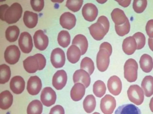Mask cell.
Segmentation results:
<instances>
[{
  "label": "cell",
  "mask_w": 153,
  "mask_h": 114,
  "mask_svg": "<svg viewBox=\"0 0 153 114\" xmlns=\"http://www.w3.org/2000/svg\"><path fill=\"white\" fill-rule=\"evenodd\" d=\"M30 2L32 8L35 11L41 12L44 7L43 0H31Z\"/></svg>",
  "instance_id": "obj_41"
},
{
  "label": "cell",
  "mask_w": 153,
  "mask_h": 114,
  "mask_svg": "<svg viewBox=\"0 0 153 114\" xmlns=\"http://www.w3.org/2000/svg\"><path fill=\"white\" fill-rule=\"evenodd\" d=\"M97 22L101 23L104 28L106 34L109 31L110 28V22L108 18L104 16H100L97 20Z\"/></svg>",
  "instance_id": "obj_42"
},
{
  "label": "cell",
  "mask_w": 153,
  "mask_h": 114,
  "mask_svg": "<svg viewBox=\"0 0 153 114\" xmlns=\"http://www.w3.org/2000/svg\"><path fill=\"white\" fill-rule=\"evenodd\" d=\"M24 23L25 26L29 28L35 27L38 22V15L33 12L26 11L24 13Z\"/></svg>",
  "instance_id": "obj_23"
},
{
  "label": "cell",
  "mask_w": 153,
  "mask_h": 114,
  "mask_svg": "<svg viewBox=\"0 0 153 114\" xmlns=\"http://www.w3.org/2000/svg\"><path fill=\"white\" fill-rule=\"evenodd\" d=\"M35 55L36 56L39 61L40 68L39 70H42L45 67L46 65V60L45 57L41 53H36Z\"/></svg>",
  "instance_id": "obj_44"
},
{
  "label": "cell",
  "mask_w": 153,
  "mask_h": 114,
  "mask_svg": "<svg viewBox=\"0 0 153 114\" xmlns=\"http://www.w3.org/2000/svg\"><path fill=\"white\" fill-rule=\"evenodd\" d=\"M42 88V83L40 77L37 76H31L28 79L27 83V91L29 94L36 95L40 93Z\"/></svg>",
  "instance_id": "obj_12"
},
{
  "label": "cell",
  "mask_w": 153,
  "mask_h": 114,
  "mask_svg": "<svg viewBox=\"0 0 153 114\" xmlns=\"http://www.w3.org/2000/svg\"><path fill=\"white\" fill-rule=\"evenodd\" d=\"M10 86V89L14 93L20 94L25 90V82L22 77L16 76L11 79Z\"/></svg>",
  "instance_id": "obj_18"
},
{
  "label": "cell",
  "mask_w": 153,
  "mask_h": 114,
  "mask_svg": "<svg viewBox=\"0 0 153 114\" xmlns=\"http://www.w3.org/2000/svg\"><path fill=\"white\" fill-rule=\"evenodd\" d=\"M100 49H104L108 51L110 55H111L112 52V48L111 45L109 43L107 42H104L100 45Z\"/></svg>",
  "instance_id": "obj_46"
},
{
  "label": "cell",
  "mask_w": 153,
  "mask_h": 114,
  "mask_svg": "<svg viewBox=\"0 0 153 114\" xmlns=\"http://www.w3.org/2000/svg\"><path fill=\"white\" fill-rule=\"evenodd\" d=\"M148 45L150 50L153 51V38H149L148 39Z\"/></svg>",
  "instance_id": "obj_49"
},
{
  "label": "cell",
  "mask_w": 153,
  "mask_h": 114,
  "mask_svg": "<svg viewBox=\"0 0 153 114\" xmlns=\"http://www.w3.org/2000/svg\"><path fill=\"white\" fill-rule=\"evenodd\" d=\"M93 114H100V113H98V112H94V113H93Z\"/></svg>",
  "instance_id": "obj_52"
},
{
  "label": "cell",
  "mask_w": 153,
  "mask_h": 114,
  "mask_svg": "<svg viewBox=\"0 0 153 114\" xmlns=\"http://www.w3.org/2000/svg\"><path fill=\"white\" fill-rule=\"evenodd\" d=\"M76 19L74 14L70 12H64L60 18V24L62 28L71 30L76 26Z\"/></svg>",
  "instance_id": "obj_15"
},
{
  "label": "cell",
  "mask_w": 153,
  "mask_h": 114,
  "mask_svg": "<svg viewBox=\"0 0 153 114\" xmlns=\"http://www.w3.org/2000/svg\"><path fill=\"white\" fill-rule=\"evenodd\" d=\"M140 65L144 72L149 73L153 68V61L152 57L147 54H143L140 57Z\"/></svg>",
  "instance_id": "obj_29"
},
{
  "label": "cell",
  "mask_w": 153,
  "mask_h": 114,
  "mask_svg": "<svg viewBox=\"0 0 153 114\" xmlns=\"http://www.w3.org/2000/svg\"><path fill=\"white\" fill-rule=\"evenodd\" d=\"M138 68L137 63L134 59L126 61L124 66V76L128 82L132 83L137 80Z\"/></svg>",
  "instance_id": "obj_2"
},
{
  "label": "cell",
  "mask_w": 153,
  "mask_h": 114,
  "mask_svg": "<svg viewBox=\"0 0 153 114\" xmlns=\"http://www.w3.org/2000/svg\"><path fill=\"white\" fill-rule=\"evenodd\" d=\"M73 82L75 84L81 83L86 88H87L90 85L91 79L90 75L85 70L79 69L76 70L73 75Z\"/></svg>",
  "instance_id": "obj_16"
},
{
  "label": "cell",
  "mask_w": 153,
  "mask_h": 114,
  "mask_svg": "<svg viewBox=\"0 0 153 114\" xmlns=\"http://www.w3.org/2000/svg\"><path fill=\"white\" fill-rule=\"evenodd\" d=\"M34 43L36 49L41 51L44 50L49 44V38L42 30H38L33 36Z\"/></svg>",
  "instance_id": "obj_10"
},
{
  "label": "cell",
  "mask_w": 153,
  "mask_h": 114,
  "mask_svg": "<svg viewBox=\"0 0 153 114\" xmlns=\"http://www.w3.org/2000/svg\"><path fill=\"white\" fill-rule=\"evenodd\" d=\"M116 106L115 99L110 94H106L101 99L100 108L104 114H112Z\"/></svg>",
  "instance_id": "obj_6"
},
{
  "label": "cell",
  "mask_w": 153,
  "mask_h": 114,
  "mask_svg": "<svg viewBox=\"0 0 153 114\" xmlns=\"http://www.w3.org/2000/svg\"><path fill=\"white\" fill-rule=\"evenodd\" d=\"M80 69L87 71L90 75H92L95 69L93 60L88 57L84 58L80 63Z\"/></svg>",
  "instance_id": "obj_36"
},
{
  "label": "cell",
  "mask_w": 153,
  "mask_h": 114,
  "mask_svg": "<svg viewBox=\"0 0 153 114\" xmlns=\"http://www.w3.org/2000/svg\"><path fill=\"white\" fill-rule=\"evenodd\" d=\"M20 50L16 45L8 46L4 53V58L7 63L14 65L18 62L20 57Z\"/></svg>",
  "instance_id": "obj_4"
},
{
  "label": "cell",
  "mask_w": 153,
  "mask_h": 114,
  "mask_svg": "<svg viewBox=\"0 0 153 114\" xmlns=\"http://www.w3.org/2000/svg\"><path fill=\"white\" fill-rule=\"evenodd\" d=\"M107 87L109 92L113 95L115 96L119 95L122 89L120 79L117 76L111 77L107 82Z\"/></svg>",
  "instance_id": "obj_14"
},
{
  "label": "cell",
  "mask_w": 153,
  "mask_h": 114,
  "mask_svg": "<svg viewBox=\"0 0 153 114\" xmlns=\"http://www.w3.org/2000/svg\"><path fill=\"white\" fill-rule=\"evenodd\" d=\"M58 42L59 45L63 48L68 47L71 42V36L69 32L66 30L60 31L58 35Z\"/></svg>",
  "instance_id": "obj_35"
},
{
  "label": "cell",
  "mask_w": 153,
  "mask_h": 114,
  "mask_svg": "<svg viewBox=\"0 0 153 114\" xmlns=\"http://www.w3.org/2000/svg\"><path fill=\"white\" fill-rule=\"evenodd\" d=\"M67 80L68 76L66 71L63 69L58 70L53 77V86L57 90H62L66 85Z\"/></svg>",
  "instance_id": "obj_13"
},
{
  "label": "cell",
  "mask_w": 153,
  "mask_h": 114,
  "mask_svg": "<svg viewBox=\"0 0 153 114\" xmlns=\"http://www.w3.org/2000/svg\"><path fill=\"white\" fill-rule=\"evenodd\" d=\"M19 45L24 53L31 52L33 48V39L31 34L27 32L21 33L19 39Z\"/></svg>",
  "instance_id": "obj_7"
},
{
  "label": "cell",
  "mask_w": 153,
  "mask_h": 114,
  "mask_svg": "<svg viewBox=\"0 0 153 114\" xmlns=\"http://www.w3.org/2000/svg\"><path fill=\"white\" fill-rule=\"evenodd\" d=\"M43 105L38 100L31 102L27 108V114H41L42 112Z\"/></svg>",
  "instance_id": "obj_32"
},
{
  "label": "cell",
  "mask_w": 153,
  "mask_h": 114,
  "mask_svg": "<svg viewBox=\"0 0 153 114\" xmlns=\"http://www.w3.org/2000/svg\"><path fill=\"white\" fill-rule=\"evenodd\" d=\"M116 33L120 36L123 37L128 34L130 30V24L128 19L123 25L117 26L115 25Z\"/></svg>",
  "instance_id": "obj_37"
},
{
  "label": "cell",
  "mask_w": 153,
  "mask_h": 114,
  "mask_svg": "<svg viewBox=\"0 0 153 114\" xmlns=\"http://www.w3.org/2000/svg\"><path fill=\"white\" fill-rule=\"evenodd\" d=\"M106 90V86L103 81L97 80L95 82L93 86V92L96 96L101 98L105 94Z\"/></svg>",
  "instance_id": "obj_34"
},
{
  "label": "cell",
  "mask_w": 153,
  "mask_h": 114,
  "mask_svg": "<svg viewBox=\"0 0 153 114\" xmlns=\"http://www.w3.org/2000/svg\"><path fill=\"white\" fill-rule=\"evenodd\" d=\"M23 13V8L20 4L14 3L8 8L4 15V21L8 24L16 23L19 20Z\"/></svg>",
  "instance_id": "obj_1"
},
{
  "label": "cell",
  "mask_w": 153,
  "mask_h": 114,
  "mask_svg": "<svg viewBox=\"0 0 153 114\" xmlns=\"http://www.w3.org/2000/svg\"><path fill=\"white\" fill-rule=\"evenodd\" d=\"M72 44L79 47L81 52V55H84L87 51L88 42L86 37L82 34H78L75 37Z\"/></svg>",
  "instance_id": "obj_27"
},
{
  "label": "cell",
  "mask_w": 153,
  "mask_h": 114,
  "mask_svg": "<svg viewBox=\"0 0 153 114\" xmlns=\"http://www.w3.org/2000/svg\"><path fill=\"white\" fill-rule=\"evenodd\" d=\"M51 61L53 66L55 68L63 67L66 61L65 53L63 50L60 48L54 49L51 54Z\"/></svg>",
  "instance_id": "obj_8"
},
{
  "label": "cell",
  "mask_w": 153,
  "mask_h": 114,
  "mask_svg": "<svg viewBox=\"0 0 153 114\" xmlns=\"http://www.w3.org/2000/svg\"><path fill=\"white\" fill-rule=\"evenodd\" d=\"M67 58L70 62L75 64L79 61L81 52L78 47L72 45L68 49L67 53Z\"/></svg>",
  "instance_id": "obj_25"
},
{
  "label": "cell",
  "mask_w": 153,
  "mask_h": 114,
  "mask_svg": "<svg viewBox=\"0 0 153 114\" xmlns=\"http://www.w3.org/2000/svg\"><path fill=\"white\" fill-rule=\"evenodd\" d=\"M82 15L85 20L90 22L94 21L98 15V9L95 4L87 3L82 8Z\"/></svg>",
  "instance_id": "obj_11"
},
{
  "label": "cell",
  "mask_w": 153,
  "mask_h": 114,
  "mask_svg": "<svg viewBox=\"0 0 153 114\" xmlns=\"http://www.w3.org/2000/svg\"><path fill=\"white\" fill-rule=\"evenodd\" d=\"M137 43L135 38L132 37H126L122 44L123 50L127 55H131L137 49Z\"/></svg>",
  "instance_id": "obj_20"
},
{
  "label": "cell",
  "mask_w": 153,
  "mask_h": 114,
  "mask_svg": "<svg viewBox=\"0 0 153 114\" xmlns=\"http://www.w3.org/2000/svg\"><path fill=\"white\" fill-rule=\"evenodd\" d=\"M83 3L82 0H68L66 2V7L73 12L80 10Z\"/></svg>",
  "instance_id": "obj_38"
},
{
  "label": "cell",
  "mask_w": 153,
  "mask_h": 114,
  "mask_svg": "<svg viewBox=\"0 0 153 114\" xmlns=\"http://www.w3.org/2000/svg\"><path fill=\"white\" fill-rule=\"evenodd\" d=\"M97 1L100 4H104V3L106 2L107 1Z\"/></svg>",
  "instance_id": "obj_51"
},
{
  "label": "cell",
  "mask_w": 153,
  "mask_h": 114,
  "mask_svg": "<svg viewBox=\"0 0 153 114\" xmlns=\"http://www.w3.org/2000/svg\"><path fill=\"white\" fill-rule=\"evenodd\" d=\"M88 29L92 37L97 41L102 40L106 34L104 28L99 22L94 23L88 27Z\"/></svg>",
  "instance_id": "obj_19"
},
{
  "label": "cell",
  "mask_w": 153,
  "mask_h": 114,
  "mask_svg": "<svg viewBox=\"0 0 153 114\" xmlns=\"http://www.w3.org/2000/svg\"><path fill=\"white\" fill-rule=\"evenodd\" d=\"M149 107L150 110L153 113V97L150 100V103H149Z\"/></svg>",
  "instance_id": "obj_50"
},
{
  "label": "cell",
  "mask_w": 153,
  "mask_h": 114,
  "mask_svg": "<svg viewBox=\"0 0 153 114\" xmlns=\"http://www.w3.org/2000/svg\"><path fill=\"white\" fill-rule=\"evenodd\" d=\"M127 94L129 100L136 105H140L143 103L144 92L137 85L131 86L128 89Z\"/></svg>",
  "instance_id": "obj_3"
},
{
  "label": "cell",
  "mask_w": 153,
  "mask_h": 114,
  "mask_svg": "<svg viewBox=\"0 0 153 114\" xmlns=\"http://www.w3.org/2000/svg\"><path fill=\"white\" fill-rule=\"evenodd\" d=\"M116 1L119 3V4L121 6L125 8L128 6L131 2V1Z\"/></svg>",
  "instance_id": "obj_48"
},
{
  "label": "cell",
  "mask_w": 153,
  "mask_h": 114,
  "mask_svg": "<svg viewBox=\"0 0 153 114\" xmlns=\"http://www.w3.org/2000/svg\"><path fill=\"white\" fill-rule=\"evenodd\" d=\"M23 65L26 71L30 74L36 73L40 68L39 61L35 55L27 57L23 61Z\"/></svg>",
  "instance_id": "obj_17"
},
{
  "label": "cell",
  "mask_w": 153,
  "mask_h": 114,
  "mask_svg": "<svg viewBox=\"0 0 153 114\" xmlns=\"http://www.w3.org/2000/svg\"><path fill=\"white\" fill-rule=\"evenodd\" d=\"M114 114H141L140 110L132 104H127L120 106Z\"/></svg>",
  "instance_id": "obj_24"
},
{
  "label": "cell",
  "mask_w": 153,
  "mask_h": 114,
  "mask_svg": "<svg viewBox=\"0 0 153 114\" xmlns=\"http://www.w3.org/2000/svg\"><path fill=\"white\" fill-rule=\"evenodd\" d=\"M9 7L7 4H2L0 6V18L2 20L4 21V15L8 8Z\"/></svg>",
  "instance_id": "obj_47"
},
{
  "label": "cell",
  "mask_w": 153,
  "mask_h": 114,
  "mask_svg": "<svg viewBox=\"0 0 153 114\" xmlns=\"http://www.w3.org/2000/svg\"><path fill=\"white\" fill-rule=\"evenodd\" d=\"M0 108L2 110L9 108L13 101V96L9 91H5L0 94Z\"/></svg>",
  "instance_id": "obj_22"
},
{
  "label": "cell",
  "mask_w": 153,
  "mask_h": 114,
  "mask_svg": "<svg viewBox=\"0 0 153 114\" xmlns=\"http://www.w3.org/2000/svg\"><path fill=\"white\" fill-rule=\"evenodd\" d=\"M141 86L146 96H152L153 94V77L150 75L145 77L141 82Z\"/></svg>",
  "instance_id": "obj_28"
},
{
  "label": "cell",
  "mask_w": 153,
  "mask_h": 114,
  "mask_svg": "<svg viewBox=\"0 0 153 114\" xmlns=\"http://www.w3.org/2000/svg\"><path fill=\"white\" fill-rule=\"evenodd\" d=\"M19 33L20 31L18 27L16 26H10L6 30V38L10 42H16L18 38Z\"/></svg>",
  "instance_id": "obj_31"
},
{
  "label": "cell",
  "mask_w": 153,
  "mask_h": 114,
  "mask_svg": "<svg viewBox=\"0 0 153 114\" xmlns=\"http://www.w3.org/2000/svg\"><path fill=\"white\" fill-rule=\"evenodd\" d=\"M137 43V50L142 49L146 44V37L143 33L137 32L133 35Z\"/></svg>",
  "instance_id": "obj_40"
},
{
  "label": "cell",
  "mask_w": 153,
  "mask_h": 114,
  "mask_svg": "<svg viewBox=\"0 0 153 114\" xmlns=\"http://www.w3.org/2000/svg\"><path fill=\"white\" fill-rule=\"evenodd\" d=\"M56 98V93L51 87H45L42 91L41 100L45 106L47 107L52 106L55 103Z\"/></svg>",
  "instance_id": "obj_9"
},
{
  "label": "cell",
  "mask_w": 153,
  "mask_h": 114,
  "mask_svg": "<svg viewBox=\"0 0 153 114\" xmlns=\"http://www.w3.org/2000/svg\"><path fill=\"white\" fill-rule=\"evenodd\" d=\"M112 20L115 25L120 26L124 24L128 20L124 12L119 8L114 9L111 13Z\"/></svg>",
  "instance_id": "obj_26"
},
{
  "label": "cell",
  "mask_w": 153,
  "mask_h": 114,
  "mask_svg": "<svg viewBox=\"0 0 153 114\" xmlns=\"http://www.w3.org/2000/svg\"><path fill=\"white\" fill-rule=\"evenodd\" d=\"M96 106V101L94 96L92 94L87 95L83 102V107L87 113H91L94 111Z\"/></svg>",
  "instance_id": "obj_30"
},
{
  "label": "cell",
  "mask_w": 153,
  "mask_h": 114,
  "mask_svg": "<svg viewBox=\"0 0 153 114\" xmlns=\"http://www.w3.org/2000/svg\"><path fill=\"white\" fill-rule=\"evenodd\" d=\"M146 30L149 38H153V19L148 21L146 25Z\"/></svg>",
  "instance_id": "obj_43"
},
{
  "label": "cell",
  "mask_w": 153,
  "mask_h": 114,
  "mask_svg": "<svg viewBox=\"0 0 153 114\" xmlns=\"http://www.w3.org/2000/svg\"><path fill=\"white\" fill-rule=\"evenodd\" d=\"M85 92V87L80 83L75 84L71 91V97L74 101H79L82 99Z\"/></svg>",
  "instance_id": "obj_21"
},
{
  "label": "cell",
  "mask_w": 153,
  "mask_h": 114,
  "mask_svg": "<svg viewBox=\"0 0 153 114\" xmlns=\"http://www.w3.org/2000/svg\"><path fill=\"white\" fill-rule=\"evenodd\" d=\"M0 83H6L8 82L11 77L10 68L6 64H2L0 66Z\"/></svg>",
  "instance_id": "obj_33"
},
{
  "label": "cell",
  "mask_w": 153,
  "mask_h": 114,
  "mask_svg": "<svg viewBox=\"0 0 153 114\" xmlns=\"http://www.w3.org/2000/svg\"><path fill=\"white\" fill-rule=\"evenodd\" d=\"M50 114H65V111L62 106L58 105L51 109Z\"/></svg>",
  "instance_id": "obj_45"
},
{
  "label": "cell",
  "mask_w": 153,
  "mask_h": 114,
  "mask_svg": "<svg viewBox=\"0 0 153 114\" xmlns=\"http://www.w3.org/2000/svg\"><path fill=\"white\" fill-rule=\"evenodd\" d=\"M147 1L146 0H135L133 1V8L135 12L140 13L146 8Z\"/></svg>",
  "instance_id": "obj_39"
},
{
  "label": "cell",
  "mask_w": 153,
  "mask_h": 114,
  "mask_svg": "<svg viewBox=\"0 0 153 114\" xmlns=\"http://www.w3.org/2000/svg\"><path fill=\"white\" fill-rule=\"evenodd\" d=\"M108 51L100 49L97 56V66L101 72H104L108 68L110 64V56Z\"/></svg>",
  "instance_id": "obj_5"
}]
</instances>
